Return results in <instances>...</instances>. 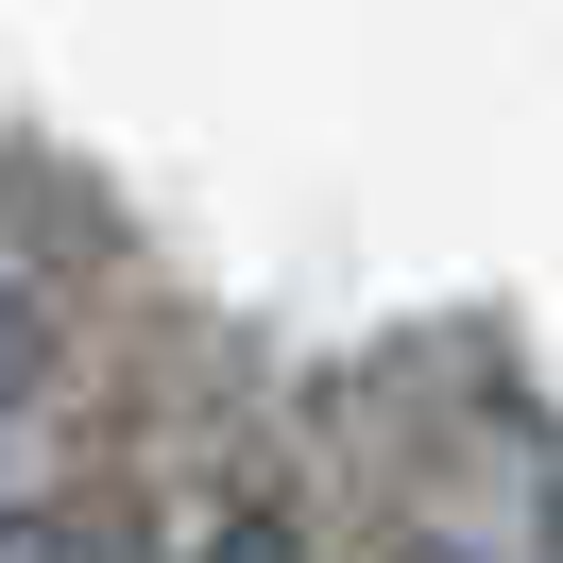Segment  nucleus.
Returning <instances> with one entry per match:
<instances>
[{"instance_id":"f257e3e1","label":"nucleus","mask_w":563,"mask_h":563,"mask_svg":"<svg viewBox=\"0 0 563 563\" xmlns=\"http://www.w3.org/2000/svg\"><path fill=\"white\" fill-rule=\"evenodd\" d=\"M393 563H563V461H547V427L512 393H461L444 461L410 478Z\"/></svg>"},{"instance_id":"f03ea898","label":"nucleus","mask_w":563,"mask_h":563,"mask_svg":"<svg viewBox=\"0 0 563 563\" xmlns=\"http://www.w3.org/2000/svg\"><path fill=\"white\" fill-rule=\"evenodd\" d=\"M188 563H308V547H290L274 512H222V529H206V547H188Z\"/></svg>"},{"instance_id":"7ed1b4c3","label":"nucleus","mask_w":563,"mask_h":563,"mask_svg":"<svg viewBox=\"0 0 563 563\" xmlns=\"http://www.w3.org/2000/svg\"><path fill=\"white\" fill-rule=\"evenodd\" d=\"M69 547H86V529H52V512H35V529H0V563H69Z\"/></svg>"},{"instance_id":"20e7f679","label":"nucleus","mask_w":563,"mask_h":563,"mask_svg":"<svg viewBox=\"0 0 563 563\" xmlns=\"http://www.w3.org/2000/svg\"><path fill=\"white\" fill-rule=\"evenodd\" d=\"M69 563H120V547H69Z\"/></svg>"}]
</instances>
